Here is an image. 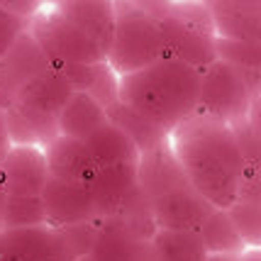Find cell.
Returning <instances> with one entry per match:
<instances>
[{
	"instance_id": "cell-1",
	"label": "cell",
	"mask_w": 261,
	"mask_h": 261,
	"mask_svg": "<svg viewBox=\"0 0 261 261\" xmlns=\"http://www.w3.org/2000/svg\"><path fill=\"white\" fill-rule=\"evenodd\" d=\"M169 149L205 203L215 210L237 203L247 164L232 125L198 110L169 135Z\"/></svg>"
},
{
	"instance_id": "cell-2",
	"label": "cell",
	"mask_w": 261,
	"mask_h": 261,
	"mask_svg": "<svg viewBox=\"0 0 261 261\" xmlns=\"http://www.w3.org/2000/svg\"><path fill=\"white\" fill-rule=\"evenodd\" d=\"M203 95V71L176 59H159L117 79V102L171 135L198 113Z\"/></svg>"
},
{
	"instance_id": "cell-3",
	"label": "cell",
	"mask_w": 261,
	"mask_h": 261,
	"mask_svg": "<svg viewBox=\"0 0 261 261\" xmlns=\"http://www.w3.org/2000/svg\"><path fill=\"white\" fill-rule=\"evenodd\" d=\"M115 32V8L105 3L59 5L34 24V42L49 66L64 73L71 68L108 64Z\"/></svg>"
},
{
	"instance_id": "cell-4",
	"label": "cell",
	"mask_w": 261,
	"mask_h": 261,
	"mask_svg": "<svg viewBox=\"0 0 261 261\" xmlns=\"http://www.w3.org/2000/svg\"><path fill=\"white\" fill-rule=\"evenodd\" d=\"M139 188L147 193L149 215L159 229L198 232L203 220L215 207L205 203L183 176L169 149V142L139 159Z\"/></svg>"
},
{
	"instance_id": "cell-5",
	"label": "cell",
	"mask_w": 261,
	"mask_h": 261,
	"mask_svg": "<svg viewBox=\"0 0 261 261\" xmlns=\"http://www.w3.org/2000/svg\"><path fill=\"white\" fill-rule=\"evenodd\" d=\"M156 20L164 37V59L200 71L217 61V32L207 5H171L166 12H156Z\"/></svg>"
},
{
	"instance_id": "cell-6",
	"label": "cell",
	"mask_w": 261,
	"mask_h": 261,
	"mask_svg": "<svg viewBox=\"0 0 261 261\" xmlns=\"http://www.w3.org/2000/svg\"><path fill=\"white\" fill-rule=\"evenodd\" d=\"M159 59H164V37L156 12L142 5H117L113 46L108 54L110 71L127 76Z\"/></svg>"
},
{
	"instance_id": "cell-7",
	"label": "cell",
	"mask_w": 261,
	"mask_h": 261,
	"mask_svg": "<svg viewBox=\"0 0 261 261\" xmlns=\"http://www.w3.org/2000/svg\"><path fill=\"white\" fill-rule=\"evenodd\" d=\"M251 108V95L244 81L227 61L217 59L203 71V95H200V113H207L227 122L237 125L247 120Z\"/></svg>"
},
{
	"instance_id": "cell-8",
	"label": "cell",
	"mask_w": 261,
	"mask_h": 261,
	"mask_svg": "<svg viewBox=\"0 0 261 261\" xmlns=\"http://www.w3.org/2000/svg\"><path fill=\"white\" fill-rule=\"evenodd\" d=\"M49 183L44 149L37 144H15L0 164V186L8 198H42Z\"/></svg>"
},
{
	"instance_id": "cell-9",
	"label": "cell",
	"mask_w": 261,
	"mask_h": 261,
	"mask_svg": "<svg viewBox=\"0 0 261 261\" xmlns=\"http://www.w3.org/2000/svg\"><path fill=\"white\" fill-rule=\"evenodd\" d=\"M44 154L46 164H49V176L64 183H71V186L91 188L93 181L100 173V166L95 164L91 151L79 139L57 135L46 144Z\"/></svg>"
},
{
	"instance_id": "cell-10",
	"label": "cell",
	"mask_w": 261,
	"mask_h": 261,
	"mask_svg": "<svg viewBox=\"0 0 261 261\" xmlns=\"http://www.w3.org/2000/svg\"><path fill=\"white\" fill-rule=\"evenodd\" d=\"M42 205L46 213V222L54 227L93 222L98 215V205L88 193V188H79L51 176L42 193Z\"/></svg>"
},
{
	"instance_id": "cell-11",
	"label": "cell",
	"mask_w": 261,
	"mask_h": 261,
	"mask_svg": "<svg viewBox=\"0 0 261 261\" xmlns=\"http://www.w3.org/2000/svg\"><path fill=\"white\" fill-rule=\"evenodd\" d=\"M83 144L91 151V156L100 169H108V166H137L139 159H142V151L135 144V139L120 125H115L113 120H108L105 125L98 127Z\"/></svg>"
},
{
	"instance_id": "cell-12",
	"label": "cell",
	"mask_w": 261,
	"mask_h": 261,
	"mask_svg": "<svg viewBox=\"0 0 261 261\" xmlns=\"http://www.w3.org/2000/svg\"><path fill=\"white\" fill-rule=\"evenodd\" d=\"M207 8L220 39L261 42V3H213Z\"/></svg>"
},
{
	"instance_id": "cell-13",
	"label": "cell",
	"mask_w": 261,
	"mask_h": 261,
	"mask_svg": "<svg viewBox=\"0 0 261 261\" xmlns=\"http://www.w3.org/2000/svg\"><path fill=\"white\" fill-rule=\"evenodd\" d=\"M108 120H110L108 110L93 98L91 93L73 91V95L68 98V102L61 110V117H59V135L86 142Z\"/></svg>"
},
{
	"instance_id": "cell-14",
	"label": "cell",
	"mask_w": 261,
	"mask_h": 261,
	"mask_svg": "<svg viewBox=\"0 0 261 261\" xmlns=\"http://www.w3.org/2000/svg\"><path fill=\"white\" fill-rule=\"evenodd\" d=\"M207 256L198 232L156 229L149 239V261H207Z\"/></svg>"
},
{
	"instance_id": "cell-15",
	"label": "cell",
	"mask_w": 261,
	"mask_h": 261,
	"mask_svg": "<svg viewBox=\"0 0 261 261\" xmlns=\"http://www.w3.org/2000/svg\"><path fill=\"white\" fill-rule=\"evenodd\" d=\"M198 237H200L210 256H215V254H242L247 249L227 210H213L203 220V225L198 227Z\"/></svg>"
},
{
	"instance_id": "cell-16",
	"label": "cell",
	"mask_w": 261,
	"mask_h": 261,
	"mask_svg": "<svg viewBox=\"0 0 261 261\" xmlns=\"http://www.w3.org/2000/svg\"><path fill=\"white\" fill-rule=\"evenodd\" d=\"M46 222V213L42 198H8L3 210V229H27L42 227Z\"/></svg>"
},
{
	"instance_id": "cell-17",
	"label": "cell",
	"mask_w": 261,
	"mask_h": 261,
	"mask_svg": "<svg viewBox=\"0 0 261 261\" xmlns=\"http://www.w3.org/2000/svg\"><path fill=\"white\" fill-rule=\"evenodd\" d=\"M244 247L261 249V205L249 203H234L227 210Z\"/></svg>"
},
{
	"instance_id": "cell-18",
	"label": "cell",
	"mask_w": 261,
	"mask_h": 261,
	"mask_svg": "<svg viewBox=\"0 0 261 261\" xmlns=\"http://www.w3.org/2000/svg\"><path fill=\"white\" fill-rule=\"evenodd\" d=\"M237 203L261 205V169L244 166V176H242V183H239Z\"/></svg>"
},
{
	"instance_id": "cell-19",
	"label": "cell",
	"mask_w": 261,
	"mask_h": 261,
	"mask_svg": "<svg viewBox=\"0 0 261 261\" xmlns=\"http://www.w3.org/2000/svg\"><path fill=\"white\" fill-rule=\"evenodd\" d=\"M17 39H20V20L12 17L5 8H0V59L10 51Z\"/></svg>"
},
{
	"instance_id": "cell-20",
	"label": "cell",
	"mask_w": 261,
	"mask_h": 261,
	"mask_svg": "<svg viewBox=\"0 0 261 261\" xmlns=\"http://www.w3.org/2000/svg\"><path fill=\"white\" fill-rule=\"evenodd\" d=\"M10 127H8V117H5V110H0V164L8 156L10 151Z\"/></svg>"
},
{
	"instance_id": "cell-21",
	"label": "cell",
	"mask_w": 261,
	"mask_h": 261,
	"mask_svg": "<svg viewBox=\"0 0 261 261\" xmlns=\"http://www.w3.org/2000/svg\"><path fill=\"white\" fill-rule=\"evenodd\" d=\"M239 261H261V249H244L239 254Z\"/></svg>"
},
{
	"instance_id": "cell-22",
	"label": "cell",
	"mask_w": 261,
	"mask_h": 261,
	"mask_svg": "<svg viewBox=\"0 0 261 261\" xmlns=\"http://www.w3.org/2000/svg\"><path fill=\"white\" fill-rule=\"evenodd\" d=\"M207 261H239V254H215L207 256Z\"/></svg>"
},
{
	"instance_id": "cell-23",
	"label": "cell",
	"mask_w": 261,
	"mask_h": 261,
	"mask_svg": "<svg viewBox=\"0 0 261 261\" xmlns=\"http://www.w3.org/2000/svg\"><path fill=\"white\" fill-rule=\"evenodd\" d=\"M0 261H3V259H0Z\"/></svg>"
}]
</instances>
